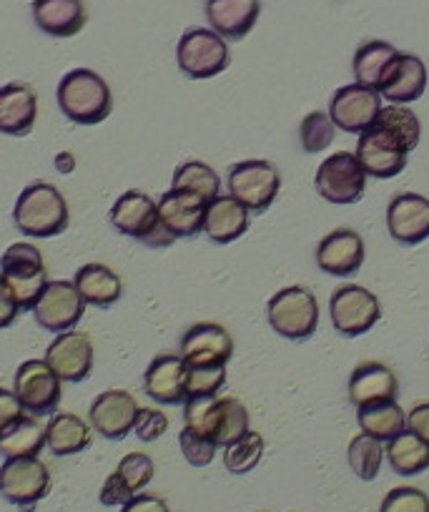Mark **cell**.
<instances>
[{"instance_id":"d590c367","label":"cell","mask_w":429,"mask_h":512,"mask_svg":"<svg viewBox=\"0 0 429 512\" xmlns=\"http://www.w3.org/2000/svg\"><path fill=\"white\" fill-rule=\"evenodd\" d=\"M347 457L354 475L364 482H372L374 477L379 475V470H382V462L387 455H384L382 442L374 440V437L367 435V432H362V435H357L352 442H349Z\"/></svg>"},{"instance_id":"f6af8a7d","label":"cell","mask_w":429,"mask_h":512,"mask_svg":"<svg viewBox=\"0 0 429 512\" xmlns=\"http://www.w3.org/2000/svg\"><path fill=\"white\" fill-rule=\"evenodd\" d=\"M23 417H26V410H23L16 392L3 390V387H0V437L6 435L11 427H16Z\"/></svg>"},{"instance_id":"44dd1931","label":"cell","mask_w":429,"mask_h":512,"mask_svg":"<svg viewBox=\"0 0 429 512\" xmlns=\"http://www.w3.org/2000/svg\"><path fill=\"white\" fill-rule=\"evenodd\" d=\"M317 264L329 277H354L364 264V241L354 229H334L317 246Z\"/></svg>"},{"instance_id":"f35d334b","label":"cell","mask_w":429,"mask_h":512,"mask_svg":"<svg viewBox=\"0 0 429 512\" xmlns=\"http://www.w3.org/2000/svg\"><path fill=\"white\" fill-rule=\"evenodd\" d=\"M186 395L189 397H209L219 395V390L226 384V367H194L186 364Z\"/></svg>"},{"instance_id":"4316f807","label":"cell","mask_w":429,"mask_h":512,"mask_svg":"<svg viewBox=\"0 0 429 512\" xmlns=\"http://www.w3.org/2000/svg\"><path fill=\"white\" fill-rule=\"evenodd\" d=\"M33 21L51 38H73L88 21L83 0H33Z\"/></svg>"},{"instance_id":"30bf717a","label":"cell","mask_w":429,"mask_h":512,"mask_svg":"<svg viewBox=\"0 0 429 512\" xmlns=\"http://www.w3.org/2000/svg\"><path fill=\"white\" fill-rule=\"evenodd\" d=\"M51 492V472L38 457H8L0 467V495L31 512Z\"/></svg>"},{"instance_id":"7c38bea8","label":"cell","mask_w":429,"mask_h":512,"mask_svg":"<svg viewBox=\"0 0 429 512\" xmlns=\"http://www.w3.org/2000/svg\"><path fill=\"white\" fill-rule=\"evenodd\" d=\"M314 186L329 204H357L367 189V171L359 164L357 154L339 151L322 161Z\"/></svg>"},{"instance_id":"60d3db41","label":"cell","mask_w":429,"mask_h":512,"mask_svg":"<svg viewBox=\"0 0 429 512\" xmlns=\"http://www.w3.org/2000/svg\"><path fill=\"white\" fill-rule=\"evenodd\" d=\"M154 472V460H151L149 455H143V452H128V455L118 462V475L128 482V487H131L136 495L154 480Z\"/></svg>"},{"instance_id":"ab89813d","label":"cell","mask_w":429,"mask_h":512,"mask_svg":"<svg viewBox=\"0 0 429 512\" xmlns=\"http://www.w3.org/2000/svg\"><path fill=\"white\" fill-rule=\"evenodd\" d=\"M179 445H181V452H184V457L189 460V465H194V467L211 465L216 457V450H219V445H216L211 437L201 435L199 430H194V427H189V425L181 430Z\"/></svg>"},{"instance_id":"83f0119b","label":"cell","mask_w":429,"mask_h":512,"mask_svg":"<svg viewBox=\"0 0 429 512\" xmlns=\"http://www.w3.org/2000/svg\"><path fill=\"white\" fill-rule=\"evenodd\" d=\"M249 214L251 211L231 194L216 196L206 206L204 234L211 241H216V244H231V241L246 234V229H249Z\"/></svg>"},{"instance_id":"ee69618b","label":"cell","mask_w":429,"mask_h":512,"mask_svg":"<svg viewBox=\"0 0 429 512\" xmlns=\"http://www.w3.org/2000/svg\"><path fill=\"white\" fill-rule=\"evenodd\" d=\"M133 495H136V492H133L131 487H128V482L118 475V470L113 472V475H108L101 487V502L106 507H123L126 502H131Z\"/></svg>"},{"instance_id":"1f68e13d","label":"cell","mask_w":429,"mask_h":512,"mask_svg":"<svg viewBox=\"0 0 429 512\" xmlns=\"http://www.w3.org/2000/svg\"><path fill=\"white\" fill-rule=\"evenodd\" d=\"M357 422L362 432H367V435H372L379 442H389L399 432L407 430V415L397 405V400L357 407Z\"/></svg>"},{"instance_id":"5b68a950","label":"cell","mask_w":429,"mask_h":512,"mask_svg":"<svg viewBox=\"0 0 429 512\" xmlns=\"http://www.w3.org/2000/svg\"><path fill=\"white\" fill-rule=\"evenodd\" d=\"M111 226L123 236L141 241L151 249H166L176 241L159 216V204L143 191H126L111 206Z\"/></svg>"},{"instance_id":"836d02e7","label":"cell","mask_w":429,"mask_h":512,"mask_svg":"<svg viewBox=\"0 0 429 512\" xmlns=\"http://www.w3.org/2000/svg\"><path fill=\"white\" fill-rule=\"evenodd\" d=\"M46 447V427L36 417H23L16 427L0 437V455L6 457H38Z\"/></svg>"},{"instance_id":"7bdbcfd3","label":"cell","mask_w":429,"mask_h":512,"mask_svg":"<svg viewBox=\"0 0 429 512\" xmlns=\"http://www.w3.org/2000/svg\"><path fill=\"white\" fill-rule=\"evenodd\" d=\"M166 430H169V417L164 412L154 410V407H138L136 425H133L138 440L156 442Z\"/></svg>"},{"instance_id":"b9f144b4","label":"cell","mask_w":429,"mask_h":512,"mask_svg":"<svg viewBox=\"0 0 429 512\" xmlns=\"http://www.w3.org/2000/svg\"><path fill=\"white\" fill-rule=\"evenodd\" d=\"M379 512H429V495L419 487H394L384 495Z\"/></svg>"},{"instance_id":"603a6c76","label":"cell","mask_w":429,"mask_h":512,"mask_svg":"<svg viewBox=\"0 0 429 512\" xmlns=\"http://www.w3.org/2000/svg\"><path fill=\"white\" fill-rule=\"evenodd\" d=\"M38 118V96L26 83H8L0 88V134L23 139L33 131Z\"/></svg>"},{"instance_id":"7a4b0ae2","label":"cell","mask_w":429,"mask_h":512,"mask_svg":"<svg viewBox=\"0 0 429 512\" xmlns=\"http://www.w3.org/2000/svg\"><path fill=\"white\" fill-rule=\"evenodd\" d=\"M58 106L68 121L78 126H96L113 111L111 88L91 68H73L58 83Z\"/></svg>"},{"instance_id":"3957f363","label":"cell","mask_w":429,"mask_h":512,"mask_svg":"<svg viewBox=\"0 0 429 512\" xmlns=\"http://www.w3.org/2000/svg\"><path fill=\"white\" fill-rule=\"evenodd\" d=\"M13 221L23 236L51 239V236L63 234L68 229L71 214H68L66 199L56 186L36 181V184L26 186L18 196Z\"/></svg>"},{"instance_id":"7dc6e473","label":"cell","mask_w":429,"mask_h":512,"mask_svg":"<svg viewBox=\"0 0 429 512\" xmlns=\"http://www.w3.org/2000/svg\"><path fill=\"white\" fill-rule=\"evenodd\" d=\"M121 512H171V510L159 495L138 492V495L131 497V502H126V505L121 507Z\"/></svg>"},{"instance_id":"5bb4252c","label":"cell","mask_w":429,"mask_h":512,"mask_svg":"<svg viewBox=\"0 0 429 512\" xmlns=\"http://www.w3.org/2000/svg\"><path fill=\"white\" fill-rule=\"evenodd\" d=\"M31 312L43 329L61 334L81 322V317L86 314V299L81 297V292H78L73 282L53 279L38 294Z\"/></svg>"},{"instance_id":"484cf974","label":"cell","mask_w":429,"mask_h":512,"mask_svg":"<svg viewBox=\"0 0 429 512\" xmlns=\"http://www.w3.org/2000/svg\"><path fill=\"white\" fill-rule=\"evenodd\" d=\"M399 382L392 369L382 362H362L349 377V400L357 407L397 400Z\"/></svg>"},{"instance_id":"8fae6325","label":"cell","mask_w":429,"mask_h":512,"mask_svg":"<svg viewBox=\"0 0 429 512\" xmlns=\"http://www.w3.org/2000/svg\"><path fill=\"white\" fill-rule=\"evenodd\" d=\"M63 379L51 369L46 359H28L18 367L13 392L21 400L23 410L33 417H48L61 402Z\"/></svg>"},{"instance_id":"bcb514c9","label":"cell","mask_w":429,"mask_h":512,"mask_svg":"<svg viewBox=\"0 0 429 512\" xmlns=\"http://www.w3.org/2000/svg\"><path fill=\"white\" fill-rule=\"evenodd\" d=\"M21 304H18L16 292L11 289V284L6 282V277L0 274V329H8L21 314Z\"/></svg>"},{"instance_id":"52a82bcc","label":"cell","mask_w":429,"mask_h":512,"mask_svg":"<svg viewBox=\"0 0 429 512\" xmlns=\"http://www.w3.org/2000/svg\"><path fill=\"white\" fill-rule=\"evenodd\" d=\"M176 61L186 78L204 81L229 68L231 53L226 38H221L214 28H189L176 46Z\"/></svg>"},{"instance_id":"f1b7e54d","label":"cell","mask_w":429,"mask_h":512,"mask_svg":"<svg viewBox=\"0 0 429 512\" xmlns=\"http://www.w3.org/2000/svg\"><path fill=\"white\" fill-rule=\"evenodd\" d=\"M73 284L81 292V297L86 299V304L98 309H108L121 299L123 294V282L111 267L106 264H86L76 272Z\"/></svg>"},{"instance_id":"ba28073f","label":"cell","mask_w":429,"mask_h":512,"mask_svg":"<svg viewBox=\"0 0 429 512\" xmlns=\"http://www.w3.org/2000/svg\"><path fill=\"white\" fill-rule=\"evenodd\" d=\"M229 194L239 199L251 214H264L281 189V174L271 161L249 159L229 169Z\"/></svg>"},{"instance_id":"8d00e7d4","label":"cell","mask_w":429,"mask_h":512,"mask_svg":"<svg viewBox=\"0 0 429 512\" xmlns=\"http://www.w3.org/2000/svg\"><path fill=\"white\" fill-rule=\"evenodd\" d=\"M261 455H264V437L259 432H246L239 440L226 445L224 465L231 475H246L259 465Z\"/></svg>"},{"instance_id":"d4e9b609","label":"cell","mask_w":429,"mask_h":512,"mask_svg":"<svg viewBox=\"0 0 429 512\" xmlns=\"http://www.w3.org/2000/svg\"><path fill=\"white\" fill-rule=\"evenodd\" d=\"M424 88H427V68H424L422 58L412 56V53H397L377 91L387 101L404 106V103L422 98Z\"/></svg>"},{"instance_id":"c3c4849f","label":"cell","mask_w":429,"mask_h":512,"mask_svg":"<svg viewBox=\"0 0 429 512\" xmlns=\"http://www.w3.org/2000/svg\"><path fill=\"white\" fill-rule=\"evenodd\" d=\"M407 430H412L429 445V402H419L412 407V412L407 415Z\"/></svg>"},{"instance_id":"7402d4cb","label":"cell","mask_w":429,"mask_h":512,"mask_svg":"<svg viewBox=\"0 0 429 512\" xmlns=\"http://www.w3.org/2000/svg\"><path fill=\"white\" fill-rule=\"evenodd\" d=\"M206 206H209V201L201 199L194 191L171 189L161 196L159 216L176 239H189V236L204 231Z\"/></svg>"},{"instance_id":"4fadbf2b","label":"cell","mask_w":429,"mask_h":512,"mask_svg":"<svg viewBox=\"0 0 429 512\" xmlns=\"http://www.w3.org/2000/svg\"><path fill=\"white\" fill-rule=\"evenodd\" d=\"M329 314L332 324L342 337H362L382 317L379 299L369 289L357 287V284H344L334 289L329 299Z\"/></svg>"},{"instance_id":"d6986e66","label":"cell","mask_w":429,"mask_h":512,"mask_svg":"<svg viewBox=\"0 0 429 512\" xmlns=\"http://www.w3.org/2000/svg\"><path fill=\"white\" fill-rule=\"evenodd\" d=\"M387 229L399 244H422L429 239V199L404 191L387 206Z\"/></svg>"},{"instance_id":"e575fe53","label":"cell","mask_w":429,"mask_h":512,"mask_svg":"<svg viewBox=\"0 0 429 512\" xmlns=\"http://www.w3.org/2000/svg\"><path fill=\"white\" fill-rule=\"evenodd\" d=\"M171 189L194 191L201 199L214 201L219 196L221 181L216 176V171L209 164H204V161H186V164H181L174 171V184H171Z\"/></svg>"},{"instance_id":"d6a6232c","label":"cell","mask_w":429,"mask_h":512,"mask_svg":"<svg viewBox=\"0 0 429 512\" xmlns=\"http://www.w3.org/2000/svg\"><path fill=\"white\" fill-rule=\"evenodd\" d=\"M397 48L387 41H367L354 53V76L357 83H364L369 88H379L382 78L387 76L389 66L397 58Z\"/></svg>"},{"instance_id":"9c48e42d","label":"cell","mask_w":429,"mask_h":512,"mask_svg":"<svg viewBox=\"0 0 429 512\" xmlns=\"http://www.w3.org/2000/svg\"><path fill=\"white\" fill-rule=\"evenodd\" d=\"M0 274L16 292L21 309H33L38 294L48 284L43 254L38 251V246L28 244V241L8 246L6 254L0 256Z\"/></svg>"},{"instance_id":"4dcf8cb0","label":"cell","mask_w":429,"mask_h":512,"mask_svg":"<svg viewBox=\"0 0 429 512\" xmlns=\"http://www.w3.org/2000/svg\"><path fill=\"white\" fill-rule=\"evenodd\" d=\"M384 455H387L392 470L402 477H414L429 470V445L412 430H404L392 437L384 447Z\"/></svg>"},{"instance_id":"ffe728a7","label":"cell","mask_w":429,"mask_h":512,"mask_svg":"<svg viewBox=\"0 0 429 512\" xmlns=\"http://www.w3.org/2000/svg\"><path fill=\"white\" fill-rule=\"evenodd\" d=\"M186 374H189V367H186L184 357L159 354L143 374V392L159 405H184L189 400V395H186Z\"/></svg>"},{"instance_id":"74e56055","label":"cell","mask_w":429,"mask_h":512,"mask_svg":"<svg viewBox=\"0 0 429 512\" xmlns=\"http://www.w3.org/2000/svg\"><path fill=\"white\" fill-rule=\"evenodd\" d=\"M334 121L329 113L312 111L302 121V146L307 154H322L334 141Z\"/></svg>"},{"instance_id":"8992f818","label":"cell","mask_w":429,"mask_h":512,"mask_svg":"<svg viewBox=\"0 0 429 512\" xmlns=\"http://www.w3.org/2000/svg\"><path fill=\"white\" fill-rule=\"evenodd\" d=\"M269 324L276 334L304 342L314 337L319 327V304L317 297L307 287H286L269 299Z\"/></svg>"},{"instance_id":"f546056e","label":"cell","mask_w":429,"mask_h":512,"mask_svg":"<svg viewBox=\"0 0 429 512\" xmlns=\"http://www.w3.org/2000/svg\"><path fill=\"white\" fill-rule=\"evenodd\" d=\"M91 427L78 415L58 412L46 427V447L56 457H71L91 447Z\"/></svg>"},{"instance_id":"e0dca14e","label":"cell","mask_w":429,"mask_h":512,"mask_svg":"<svg viewBox=\"0 0 429 512\" xmlns=\"http://www.w3.org/2000/svg\"><path fill=\"white\" fill-rule=\"evenodd\" d=\"M138 415V402L136 397L128 395L126 390H108L93 400L91 412V427L106 440H123L128 432H133Z\"/></svg>"},{"instance_id":"277c9868","label":"cell","mask_w":429,"mask_h":512,"mask_svg":"<svg viewBox=\"0 0 429 512\" xmlns=\"http://www.w3.org/2000/svg\"><path fill=\"white\" fill-rule=\"evenodd\" d=\"M184 420L219 447L231 445L249 432V412L234 397H189L184 402Z\"/></svg>"},{"instance_id":"ac0fdd59","label":"cell","mask_w":429,"mask_h":512,"mask_svg":"<svg viewBox=\"0 0 429 512\" xmlns=\"http://www.w3.org/2000/svg\"><path fill=\"white\" fill-rule=\"evenodd\" d=\"M46 362L63 382H83L93 369V344L88 334L68 329L46 349Z\"/></svg>"},{"instance_id":"6da1fadb","label":"cell","mask_w":429,"mask_h":512,"mask_svg":"<svg viewBox=\"0 0 429 512\" xmlns=\"http://www.w3.org/2000/svg\"><path fill=\"white\" fill-rule=\"evenodd\" d=\"M422 123L409 108L392 103L382 108L377 121L359 134L357 159L367 176L394 179L407 166V156L417 149Z\"/></svg>"},{"instance_id":"2e32d148","label":"cell","mask_w":429,"mask_h":512,"mask_svg":"<svg viewBox=\"0 0 429 512\" xmlns=\"http://www.w3.org/2000/svg\"><path fill=\"white\" fill-rule=\"evenodd\" d=\"M234 354V339L221 324L199 322L181 337V357L194 367H226Z\"/></svg>"},{"instance_id":"cb8c5ba5","label":"cell","mask_w":429,"mask_h":512,"mask_svg":"<svg viewBox=\"0 0 429 512\" xmlns=\"http://www.w3.org/2000/svg\"><path fill=\"white\" fill-rule=\"evenodd\" d=\"M206 21L226 41H241L261 16V0H206Z\"/></svg>"},{"instance_id":"9a60e30c","label":"cell","mask_w":429,"mask_h":512,"mask_svg":"<svg viewBox=\"0 0 429 512\" xmlns=\"http://www.w3.org/2000/svg\"><path fill=\"white\" fill-rule=\"evenodd\" d=\"M382 111V93L364 83H349L332 96L329 118L347 134H362L377 121Z\"/></svg>"},{"instance_id":"681fc988","label":"cell","mask_w":429,"mask_h":512,"mask_svg":"<svg viewBox=\"0 0 429 512\" xmlns=\"http://www.w3.org/2000/svg\"><path fill=\"white\" fill-rule=\"evenodd\" d=\"M56 169L61 171V174H71V171L76 169V159H73L71 151H61V154L56 156Z\"/></svg>"}]
</instances>
